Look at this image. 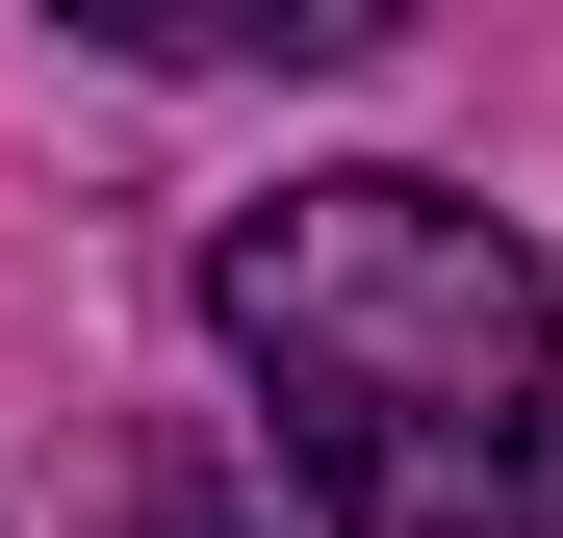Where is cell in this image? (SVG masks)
<instances>
[{"mask_svg":"<svg viewBox=\"0 0 563 538\" xmlns=\"http://www.w3.org/2000/svg\"><path fill=\"white\" fill-rule=\"evenodd\" d=\"M206 333L256 359L333 538H563V283L512 206L333 154L206 231Z\"/></svg>","mask_w":563,"mask_h":538,"instance_id":"1","label":"cell"},{"mask_svg":"<svg viewBox=\"0 0 563 538\" xmlns=\"http://www.w3.org/2000/svg\"><path fill=\"white\" fill-rule=\"evenodd\" d=\"M129 538H256V513H231V462H154V513H129Z\"/></svg>","mask_w":563,"mask_h":538,"instance_id":"2","label":"cell"}]
</instances>
